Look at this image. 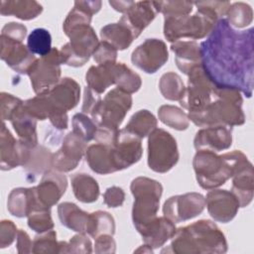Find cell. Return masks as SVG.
Listing matches in <instances>:
<instances>
[{
    "label": "cell",
    "instance_id": "1",
    "mask_svg": "<svg viewBox=\"0 0 254 254\" xmlns=\"http://www.w3.org/2000/svg\"><path fill=\"white\" fill-rule=\"evenodd\" d=\"M254 30L237 31L225 18L217 20L200 43L201 66L217 87L237 89L247 97L253 92Z\"/></svg>",
    "mask_w": 254,
    "mask_h": 254
},
{
    "label": "cell",
    "instance_id": "2",
    "mask_svg": "<svg viewBox=\"0 0 254 254\" xmlns=\"http://www.w3.org/2000/svg\"><path fill=\"white\" fill-rule=\"evenodd\" d=\"M197 11L193 15L164 17V36L175 43L181 39L198 40L210 34L217 20L226 14L230 7L227 1L193 2Z\"/></svg>",
    "mask_w": 254,
    "mask_h": 254
},
{
    "label": "cell",
    "instance_id": "3",
    "mask_svg": "<svg viewBox=\"0 0 254 254\" xmlns=\"http://www.w3.org/2000/svg\"><path fill=\"white\" fill-rule=\"evenodd\" d=\"M227 241L223 232L211 220L201 219L176 230L169 248L162 253L212 254L225 253Z\"/></svg>",
    "mask_w": 254,
    "mask_h": 254
},
{
    "label": "cell",
    "instance_id": "4",
    "mask_svg": "<svg viewBox=\"0 0 254 254\" xmlns=\"http://www.w3.org/2000/svg\"><path fill=\"white\" fill-rule=\"evenodd\" d=\"M246 162V155L237 150L223 155L208 150H197L192 167L197 184L204 190H213L224 185Z\"/></svg>",
    "mask_w": 254,
    "mask_h": 254
},
{
    "label": "cell",
    "instance_id": "5",
    "mask_svg": "<svg viewBox=\"0 0 254 254\" xmlns=\"http://www.w3.org/2000/svg\"><path fill=\"white\" fill-rule=\"evenodd\" d=\"M215 97L203 109L189 112L188 116L198 127L210 126H239L244 124L245 115L242 110L243 99L237 89L217 87Z\"/></svg>",
    "mask_w": 254,
    "mask_h": 254
},
{
    "label": "cell",
    "instance_id": "6",
    "mask_svg": "<svg viewBox=\"0 0 254 254\" xmlns=\"http://www.w3.org/2000/svg\"><path fill=\"white\" fill-rule=\"evenodd\" d=\"M130 190L134 196L132 220L136 230L141 234L158 217L163 187L156 180L138 177L132 181Z\"/></svg>",
    "mask_w": 254,
    "mask_h": 254
},
{
    "label": "cell",
    "instance_id": "7",
    "mask_svg": "<svg viewBox=\"0 0 254 254\" xmlns=\"http://www.w3.org/2000/svg\"><path fill=\"white\" fill-rule=\"evenodd\" d=\"M131 106V95L116 87L107 92L104 98L94 107L90 115L97 127L117 130Z\"/></svg>",
    "mask_w": 254,
    "mask_h": 254
},
{
    "label": "cell",
    "instance_id": "8",
    "mask_svg": "<svg viewBox=\"0 0 254 254\" xmlns=\"http://www.w3.org/2000/svg\"><path fill=\"white\" fill-rule=\"evenodd\" d=\"M180 158L176 139L166 130L156 128L148 138V166L160 174L172 170Z\"/></svg>",
    "mask_w": 254,
    "mask_h": 254
},
{
    "label": "cell",
    "instance_id": "9",
    "mask_svg": "<svg viewBox=\"0 0 254 254\" xmlns=\"http://www.w3.org/2000/svg\"><path fill=\"white\" fill-rule=\"evenodd\" d=\"M69 42L61 48L64 64L73 67L84 65L98 47L99 41L90 25L72 29L67 35Z\"/></svg>",
    "mask_w": 254,
    "mask_h": 254
},
{
    "label": "cell",
    "instance_id": "10",
    "mask_svg": "<svg viewBox=\"0 0 254 254\" xmlns=\"http://www.w3.org/2000/svg\"><path fill=\"white\" fill-rule=\"evenodd\" d=\"M64 58L60 50L53 48L51 52L37 59L28 71L34 92L44 94L51 90L61 79Z\"/></svg>",
    "mask_w": 254,
    "mask_h": 254
},
{
    "label": "cell",
    "instance_id": "11",
    "mask_svg": "<svg viewBox=\"0 0 254 254\" xmlns=\"http://www.w3.org/2000/svg\"><path fill=\"white\" fill-rule=\"evenodd\" d=\"M188 76V86L180 104L189 112L199 111L214 99L215 85L208 78L201 64L195 66Z\"/></svg>",
    "mask_w": 254,
    "mask_h": 254
},
{
    "label": "cell",
    "instance_id": "12",
    "mask_svg": "<svg viewBox=\"0 0 254 254\" xmlns=\"http://www.w3.org/2000/svg\"><path fill=\"white\" fill-rule=\"evenodd\" d=\"M205 207V197L198 192H187L169 197L163 206L164 216L174 223L190 220L199 215Z\"/></svg>",
    "mask_w": 254,
    "mask_h": 254
},
{
    "label": "cell",
    "instance_id": "13",
    "mask_svg": "<svg viewBox=\"0 0 254 254\" xmlns=\"http://www.w3.org/2000/svg\"><path fill=\"white\" fill-rule=\"evenodd\" d=\"M169 60L165 42L159 39H147L131 55L132 64L146 73H155Z\"/></svg>",
    "mask_w": 254,
    "mask_h": 254
},
{
    "label": "cell",
    "instance_id": "14",
    "mask_svg": "<svg viewBox=\"0 0 254 254\" xmlns=\"http://www.w3.org/2000/svg\"><path fill=\"white\" fill-rule=\"evenodd\" d=\"M33 148L28 147L17 140L2 123L0 132V168L2 171H9L16 167H24L31 156Z\"/></svg>",
    "mask_w": 254,
    "mask_h": 254
},
{
    "label": "cell",
    "instance_id": "15",
    "mask_svg": "<svg viewBox=\"0 0 254 254\" xmlns=\"http://www.w3.org/2000/svg\"><path fill=\"white\" fill-rule=\"evenodd\" d=\"M141 140L138 136L124 128L119 130L116 143L111 147L116 172L131 167L141 159L143 154Z\"/></svg>",
    "mask_w": 254,
    "mask_h": 254
},
{
    "label": "cell",
    "instance_id": "16",
    "mask_svg": "<svg viewBox=\"0 0 254 254\" xmlns=\"http://www.w3.org/2000/svg\"><path fill=\"white\" fill-rule=\"evenodd\" d=\"M86 143L72 131L67 133L63 139L62 147L53 154V169L61 173L74 170L85 155Z\"/></svg>",
    "mask_w": 254,
    "mask_h": 254
},
{
    "label": "cell",
    "instance_id": "17",
    "mask_svg": "<svg viewBox=\"0 0 254 254\" xmlns=\"http://www.w3.org/2000/svg\"><path fill=\"white\" fill-rule=\"evenodd\" d=\"M33 188L37 208H51L65 192L67 180L64 173L52 169L43 174L40 184Z\"/></svg>",
    "mask_w": 254,
    "mask_h": 254
},
{
    "label": "cell",
    "instance_id": "18",
    "mask_svg": "<svg viewBox=\"0 0 254 254\" xmlns=\"http://www.w3.org/2000/svg\"><path fill=\"white\" fill-rule=\"evenodd\" d=\"M205 205L209 215L218 222L231 221L240 207L236 196L226 190H211L205 196Z\"/></svg>",
    "mask_w": 254,
    "mask_h": 254
},
{
    "label": "cell",
    "instance_id": "19",
    "mask_svg": "<svg viewBox=\"0 0 254 254\" xmlns=\"http://www.w3.org/2000/svg\"><path fill=\"white\" fill-rule=\"evenodd\" d=\"M0 42L1 60L16 72L28 74L29 69L37 60L35 55H33L22 42L12 40L2 35L0 36Z\"/></svg>",
    "mask_w": 254,
    "mask_h": 254
},
{
    "label": "cell",
    "instance_id": "20",
    "mask_svg": "<svg viewBox=\"0 0 254 254\" xmlns=\"http://www.w3.org/2000/svg\"><path fill=\"white\" fill-rule=\"evenodd\" d=\"M45 94L56 112H67L77 105L80 86L73 78L64 77Z\"/></svg>",
    "mask_w": 254,
    "mask_h": 254
},
{
    "label": "cell",
    "instance_id": "21",
    "mask_svg": "<svg viewBox=\"0 0 254 254\" xmlns=\"http://www.w3.org/2000/svg\"><path fill=\"white\" fill-rule=\"evenodd\" d=\"M232 144V127L210 126L198 130L195 134L193 145L196 150L220 152L230 148Z\"/></svg>",
    "mask_w": 254,
    "mask_h": 254
},
{
    "label": "cell",
    "instance_id": "22",
    "mask_svg": "<svg viewBox=\"0 0 254 254\" xmlns=\"http://www.w3.org/2000/svg\"><path fill=\"white\" fill-rule=\"evenodd\" d=\"M157 13L155 1H132L119 21L125 24L133 32L135 38H137L155 19Z\"/></svg>",
    "mask_w": 254,
    "mask_h": 254
},
{
    "label": "cell",
    "instance_id": "23",
    "mask_svg": "<svg viewBox=\"0 0 254 254\" xmlns=\"http://www.w3.org/2000/svg\"><path fill=\"white\" fill-rule=\"evenodd\" d=\"M253 166L249 161L242 165L232 176V187L230 191L238 199L240 207L247 206L253 199Z\"/></svg>",
    "mask_w": 254,
    "mask_h": 254
},
{
    "label": "cell",
    "instance_id": "24",
    "mask_svg": "<svg viewBox=\"0 0 254 254\" xmlns=\"http://www.w3.org/2000/svg\"><path fill=\"white\" fill-rule=\"evenodd\" d=\"M171 50L175 54V62L178 68L185 74L201 64L200 49L195 41H177L172 43Z\"/></svg>",
    "mask_w": 254,
    "mask_h": 254
},
{
    "label": "cell",
    "instance_id": "25",
    "mask_svg": "<svg viewBox=\"0 0 254 254\" xmlns=\"http://www.w3.org/2000/svg\"><path fill=\"white\" fill-rule=\"evenodd\" d=\"M10 121L22 143L30 148L38 146L37 119L26 110L24 103L15 111Z\"/></svg>",
    "mask_w": 254,
    "mask_h": 254
},
{
    "label": "cell",
    "instance_id": "26",
    "mask_svg": "<svg viewBox=\"0 0 254 254\" xmlns=\"http://www.w3.org/2000/svg\"><path fill=\"white\" fill-rule=\"evenodd\" d=\"M101 1H75L73 8L67 14L63 24V30L67 35L72 29L90 25L92 16L101 8Z\"/></svg>",
    "mask_w": 254,
    "mask_h": 254
},
{
    "label": "cell",
    "instance_id": "27",
    "mask_svg": "<svg viewBox=\"0 0 254 254\" xmlns=\"http://www.w3.org/2000/svg\"><path fill=\"white\" fill-rule=\"evenodd\" d=\"M175 223L166 216L157 217L142 233L145 244L153 249L162 247L176 233Z\"/></svg>",
    "mask_w": 254,
    "mask_h": 254
},
{
    "label": "cell",
    "instance_id": "28",
    "mask_svg": "<svg viewBox=\"0 0 254 254\" xmlns=\"http://www.w3.org/2000/svg\"><path fill=\"white\" fill-rule=\"evenodd\" d=\"M37 207L34 188H17L8 195V211L16 217H26Z\"/></svg>",
    "mask_w": 254,
    "mask_h": 254
},
{
    "label": "cell",
    "instance_id": "29",
    "mask_svg": "<svg viewBox=\"0 0 254 254\" xmlns=\"http://www.w3.org/2000/svg\"><path fill=\"white\" fill-rule=\"evenodd\" d=\"M111 147L112 146L96 143L86 148L85 160L89 168L94 173L99 175H108L116 172L112 159Z\"/></svg>",
    "mask_w": 254,
    "mask_h": 254
},
{
    "label": "cell",
    "instance_id": "30",
    "mask_svg": "<svg viewBox=\"0 0 254 254\" xmlns=\"http://www.w3.org/2000/svg\"><path fill=\"white\" fill-rule=\"evenodd\" d=\"M58 214L62 225L78 233H86L89 213L80 209L73 202H62L58 206Z\"/></svg>",
    "mask_w": 254,
    "mask_h": 254
},
{
    "label": "cell",
    "instance_id": "31",
    "mask_svg": "<svg viewBox=\"0 0 254 254\" xmlns=\"http://www.w3.org/2000/svg\"><path fill=\"white\" fill-rule=\"evenodd\" d=\"M42 12V5L33 0H3L0 2V14L2 16H14L28 21L37 18Z\"/></svg>",
    "mask_w": 254,
    "mask_h": 254
},
{
    "label": "cell",
    "instance_id": "32",
    "mask_svg": "<svg viewBox=\"0 0 254 254\" xmlns=\"http://www.w3.org/2000/svg\"><path fill=\"white\" fill-rule=\"evenodd\" d=\"M100 37L103 42L110 44L117 51H123L130 47L135 36L133 32L120 21L107 24L100 30Z\"/></svg>",
    "mask_w": 254,
    "mask_h": 254
},
{
    "label": "cell",
    "instance_id": "33",
    "mask_svg": "<svg viewBox=\"0 0 254 254\" xmlns=\"http://www.w3.org/2000/svg\"><path fill=\"white\" fill-rule=\"evenodd\" d=\"M75 198L83 203H91L99 196V186L95 179L87 174H74L70 177Z\"/></svg>",
    "mask_w": 254,
    "mask_h": 254
},
{
    "label": "cell",
    "instance_id": "34",
    "mask_svg": "<svg viewBox=\"0 0 254 254\" xmlns=\"http://www.w3.org/2000/svg\"><path fill=\"white\" fill-rule=\"evenodd\" d=\"M53 153L46 147L38 145L31 151V156L28 163L23 167L27 177L34 181L39 175L45 174L53 169L52 165Z\"/></svg>",
    "mask_w": 254,
    "mask_h": 254
},
{
    "label": "cell",
    "instance_id": "35",
    "mask_svg": "<svg viewBox=\"0 0 254 254\" xmlns=\"http://www.w3.org/2000/svg\"><path fill=\"white\" fill-rule=\"evenodd\" d=\"M112 65L113 64H97L90 66L85 74V81L87 83V86L98 94H101L109 86L113 85L114 78Z\"/></svg>",
    "mask_w": 254,
    "mask_h": 254
},
{
    "label": "cell",
    "instance_id": "36",
    "mask_svg": "<svg viewBox=\"0 0 254 254\" xmlns=\"http://www.w3.org/2000/svg\"><path fill=\"white\" fill-rule=\"evenodd\" d=\"M114 84L117 85V88L132 94L137 92L141 85L142 80L138 73L133 71L123 63H115L112 65Z\"/></svg>",
    "mask_w": 254,
    "mask_h": 254
},
{
    "label": "cell",
    "instance_id": "37",
    "mask_svg": "<svg viewBox=\"0 0 254 254\" xmlns=\"http://www.w3.org/2000/svg\"><path fill=\"white\" fill-rule=\"evenodd\" d=\"M157 124L158 121L154 114L147 109H141L131 116L124 129L143 139L157 128Z\"/></svg>",
    "mask_w": 254,
    "mask_h": 254
},
{
    "label": "cell",
    "instance_id": "38",
    "mask_svg": "<svg viewBox=\"0 0 254 254\" xmlns=\"http://www.w3.org/2000/svg\"><path fill=\"white\" fill-rule=\"evenodd\" d=\"M86 233L94 239L102 234L115 233V221L112 215L106 211L97 210L89 213Z\"/></svg>",
    "mask_w": 254,
    "mask_h": 254
},
{
    "label": "cell",
    "instance_id": "39",
    "mask_svg": "<svg viewBox=\"0 0 254 254\" xmlns=\"http://www.w3.org/2000/svg\"><path fill=\"white\" fill-rule=\"evenodd\" d=\"M158 116L165 125L178 131L186 130L190 125L188 114L174 105H162L158 109Z\"/></svg>",
    "mask_w": 254,
    "mask_h": 254
},
{
    "label": "cell",
    "instance_id": "40",
    "mask_svg": "<svg viewBox=\"0 0 254 254\" xmlns=\"http://www.w3.org/2000/svg\"><path fill=\"white\" fill-rule=\"evenodd\" d=\"M159 89L164 98L180 101L185 93V84L181 76L173 71L164 73L159 82Z\"/></svg>",
    "mask_w": 254,
    "mask_h": 254
},
{
    "label": "cell",
    "instance_id": "41",
    "mask_svg": "<svg viewBox=\"0 0 254 254\" xmlns=\"http://www.w3.org/2000/svg\"><path fill=\"white\" fill-rule=\"evenodd\" d=\"M225 15V19L229 25L236 29L247 27L253 20L252 8L244 2H235L231 4Z\"/></svg>",
    "mask_w": 254,
    "mask_h": 254
},
{
    "label": "cell",
    "instance_id": "42",
    "mask_svg": "<svg viewBox=\"0 0 254 254\" xmlns=\"http://www.w3.org/2000/svg\"><path fill=\"white\" fill-rule=\"evenodd\" d=\"M27 47L33 55L44 57L48 55L52 48V36L47 29H34L27 39Z\"/></svg>",
    "mask_w": 254,
    "mask_h": 254
},
{
    "label": "cell",
    "instance_id": "43",
    "mask_svg": "<svg viewBox=\"0 0 254 254\" xmlns=\"http://www.w3.org/2000/svg\"><path fill=\"white\" fill-rule=\"evenodd\" d=\"M72 132L76 134L85 142H89L94 139L97 126L92 119H90L86 114L80 112L73 115L71 120Z\"/></svg>",
    "mask_w": 254,
    "mask_h": 254
},
{
    "label": "cell",
    "instance_id": "44",
    "mask_svg": "<svg viewBox=\"0 0 254 254\" xmlns=\"http://www.w3.org/2000/svg\"><path fill=\"white\" fill-rule=\"evenodd\" d=\"M27 217L29 227L38 233H42L54 228L51 208H36Z\"/></svg>",
    "mask_w": 254,
    "mask_h": 254
},
{
    "label": "cell",
    "instance_id": "45",
    "mask_svg": "<svg viewBox=\"0 0 254 254\" xmlns=\"http://www.w3.org/2000/svg\"><path fill=\"white\" fill-rule=\"evenodd\" d=\"M32 253H59V242L57 241L56 231L51 229L36 235L33 240Z\"/></svg>",
    "mask_w": 254,
    "mask_h": 254
},
{
    "label": "cell",
    "instance_id": "46",
    "mask_svg": "<svg viewBox=\"0 0 254 254\" xmlns=\"http://www.w3.org/2000/svg\"><path fill=\"white\" fill-rule=\"evenodd\" d=\"M155 6L158 13H162L164 17H177L189 15L193 3L189 1H155Z\"/></svg>",
    "mask_w": 254,
    "mask_h": 254
},
{
    "label": "cell",
    "instance_id": "47",
    "mask_svg": "<svg viewBox=\"0 0 254 254\" xmlns=\"http://www.w3.org/2000/svg\"><path fill=\"white\" fill-rule=\"evenodd\" d=\"M93 60L98 64H108L116 63L117 50L106 42H99L98 47L92 55Z\"/></svg>",
    "mask_w": 254,
    "mask_h": 254
},
{
    "label": "cell",
    "instance_id": "48",
    "mask_svg": "<svg viewBox=\"0 0 254 254\" xmlns=\"http://www.w3.org/2000/svg\"><path fill=\"white\" fill-rule=\"evenodd\" d=\"M24 103L20 98L6 92L1 93V118L2 121L11 120L15 111Z\"/></svg>",
    "mask_w": 254,
    "mask_h": 254
},
{
    "label": "cell",
    "instance_id": "49",
    "mask_svg": "<svg viewBox=\"0 0 254 254\" xmlns=\"http://www.w3.org/2000/svg\"><path fill=\"white\" fill-rule=\"evenodd\" d=\"M69 253L87 254L92 252V244L85 233H78L70 238L68 241Z\"/></svg>",
    "mask_w": 254,
    "mask_h": 254
},
{
    "label": "cell",
    "instance_id": "50",
    "mask_svg": "<svg viewBox=\"0 0 254 254\" xmlns=\"http://www.w3.org/2000/svg\"><path fill=\"white\" fill-rule=\"evenodd\" d=\"M18 229L11 220H2L0 224V248L10 246L17 238Z\"/></svg>",
    "mask_w": 254,
    "mask_h": 254
},
{
    "label": "cell",
    "instance_id": "51",
    "mask_svg": "<svg viewBox=\"0 0 254 254\" xmlns=\"http://www.w3.org/2000/svg\"><path fill=\"white\" fill-rule=\"evenodd\" d=\"M125 200V192L119 187H110L103 193V202L108 207H119Z\"/></svg>",
    "mask_w": 254,
    "mask_h": 254
},
{
    "label": "cell",
    "instance_id": "52",
    "mask_svg": "<svg viewBox=\"0 0 254 254\" xmlns=\"http://www.w3.org/2000/svg\"><path fill=\"white\" fill-rule=\"evenodd\" d=\"M1 35L23 43L27 36V27L21 23L10 22L2 28Z\"/></svg>",
    "mask_w": 254,
    "mask_h": 254
},
{
    "label": "cell",
    "instance_id": "53",
    "mask_svg": "<svg viewBox=\"0 0 254 254\" xmlns=\"http://www.w3.org/2000/svg\"><path fill=\"white\" fill-rule=\"evenodd\" d=\"M116 251V243L109 234H102L95 238L94 243V252L101 253H114Z\"/></svg>",
    "mask_w": 254,
    "mask_h": 254
},
{
    "label": "cell",
    "instance_id": "54",
    "mask_svg": "<svg viewBox=\"0 0 254 254\" xmlns=\"http://www.w3.org/2000/svg\"><path fill=\"white\" fill-rule=\"evenodd\" d=\"M101 100L100 94L92 90L90 87L86 86L84 88L83 93V103L81 106V111L84 114H91L94 107L97 105V103Z\"/></svg>",
    "mask_w": 254,
    "mask_h": 254
},
{
    "label": "cell",
    "instance_id": "55",
    "mask_svg": "<svg viewBox=\"0 0 254 254\" xmlns=\"http://www.w3.org/2000/svg\"><path fill=\"white\" fill-rule=\"evenodd\" d=\"M17 251L20 254L32 253L33 249V241L30 239V236L23 229H19L17 233Z\"/></svg>",
    "mask_w": 254,
    "mask_h": 254
},
{
    "label": "cell",
    "instance_id": "56",
    "mask_svg": "<svg viewBox=\"0 0 254 254\" xmlns=\"http://www.w3.org/2000/svg\"><path fill=\"white\" fill-rule=\"evenodd\" d=\"M108 3L114 10L124 14L131 5L132 1H109Z\"/></svg>",
    "mask_w": 254,
    "mask_h": 254
},
{
    "label": "cell",
    "instance_id": "57",
    "mask_svg": "<svg viewBox=\"0 0 254 254\" xmlns=\"http://www.w3.org/2000/svg\"><path fill=\"white\" fill-rule=\"evenodd\" d=\"M134 252H136V253H139V252H146V253H153V248L152 247H150L149 245H147V244H144V245H142L140 248H138L137 250H135Z\"/></svg>",
    "mask_w": 254,
    "mask_h": 254
}]
</instances>
